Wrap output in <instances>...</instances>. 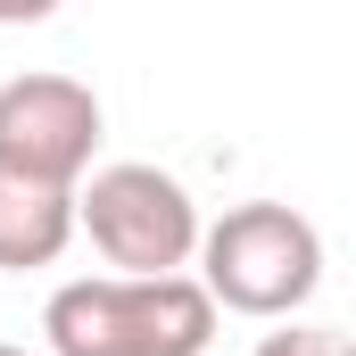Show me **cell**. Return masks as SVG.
<instances>
[{
    "mask_svg": "<svg viewBox=\"0 0 356 356\" xmlns=\"http://www.w3.org/2000/svg\"><path fill=\"white\" fill-rule=\"evenodd\" d=\"M58 356H199L216 332V298L199 282H67L42 315Z\"/></svg>",
    "mask_w": 356,
    "mask_h": 356,
    "instance_id": "obj_1",
    "label": "cell"
},
{
    "mask_svg": "<svg viewBox=\"0 0 356 356\" xmlns=\"http://www.w3.org/2000/svg\"><path fill=\"white\" fill-rule=\"evenodd\" d=\"M83 224H91V241H99L108 266H133L124 282H166L191 257V241H199L182 182L158 175V166H108V175H91Z\"/></svg>",
    "mask_w": 356,
    "mask_h": 356,
    "instance_id": "obj_3",
    "label": "cell"
},
{
    "mask_svg": "<svg viewBox=\"0 0 356 356\" xmlns=\"http://www.w3.org/2000/svg\"><path fill=\"white\" fill-rule=\"evenodd\" d=\"M75 232V199L58 182H33V175H8L0 166V266H50Z\"/></svg>",
    "mask_w": 356,
    "mask_h": 356,
    "instance_id": "obj_5",
    "label": "cell"
},
{
    "mask_svg": "<svg viewBox=\"0 0 356 356\" xmlns=\"http://www.w3.org/2000/svg\"><path fill=\"white\" fill-rule=\"evenodd\" d=\"M0 356H25V348H0Z\"/></svg>",
    "mask_w": 356,
    "mask_h": 356,
    "instance_id": "obj_7",
    "label": "cell"
},
{
    "mask_svg": "<svg viewBox=\"0 0 356 356\" xmlns=\"http://www.w3.org/2000/svg\"><path fill=\"white\" fill-rule=\"evenodd\" d=\"M257 356H348V332H273Z\"/></svg>",
    "mask_w": 356,
    "mask_h": 356,
    "instance_id": "obj_6",
    "label": "cell"
},
{
    "mask_svg": "<svg viewBox=\"0 0 356 356\" xmlns=\"http://www.w3.org/2000/svg\"><path fill=\"white\" fill-rule=\"evenodd\" d=\"M323 273V241L298 207H232L216 232H207V298L241 307V315H282L315 290Z\"/></svg>",
    "mask_w": 356,
    "mask_h": 356,
    "instance_id": "obj_2",
    "label": "cell"
},
{
    "mask_svg": "<svg viewBox=\"0 0 356 356\" xmlns=\"http://www.w3.org/2000/svg\"><path fill=\"white\" fill-rule=\"evenodd\" d=\"M91 141H99V99L75 75H17L0 83V166L33 182H67L83 175Z\"/></svg>",
    "mask_w": 356,
    "mask_h": 356,
    "instance_id": "obj_4",
    "label": "cell"
}]
</instances>
